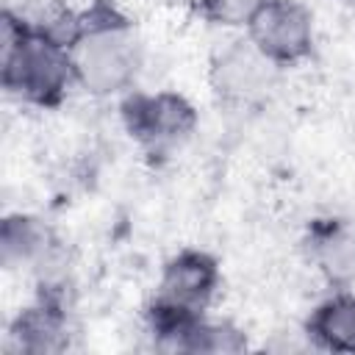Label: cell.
<instances>
[{
  "instance_id": "obj_7",
  "label": "cell",
  "mask_w": 355,
  "mask_h": 355,
  "mask_svg": "<svg viewBox=\"0 0 355 355\" xmlns=\"http://www.w3.org/2000/svg\"><path fill=\"white\" fill-rule=\"evenodd\" d=\"M8 341L17 352L28 355H53L64 352L69 344V322L67 302L55 297H42L22 308L8 327Z\"/></svg>"
},
{
  "instance_id": "obj_2",
  "label": "cell",
  "mask_w": 355,
  "mask_h": 355,
  "mask_svg": "<svg viewBox=\"0 0 355 355\" xmlns=\"http://www.w3.org/2000/svg\"><path fill=\"white\" fill-rule=\"evenodd\" d=\"M75 83L94 97L133 89L141 69V42L130 22L116 14L80 19V33L69 47Z\"/></svg>"
},
{
  "instance_id": "obj_3",
  "label": "cell",
  "mask_w": 355,
  "mask_h": 355,
  "mask_svg": "<svg viewBox=\"0 0 355 355\" xmlns=\"http://www.w3.org/2000/svg\"><path fill=\"white\" fill-rule=\"evenodd\" d=\"M219 291V263L202 250H183L172 255L150 305V330L161 347L191 319L205 316Z\"/></svg>"
},
{
  "instance_id": "obj_6",
  "label": "cell",
  "mask_w": 355,
  "mask_h": 355,
  "mask_svg": "<svg viewBox=\"0 0 355 355\" xmlns=\"http://www.w3.org/2000/svg\"><path fill=\"white\" fill-rule=\"evenodd\" d=\"M277 69L266 55H261L250 39L233 42L225 50L216 53L211 61V89L214 94L227 105H250L266 97V92L275 86Z\"/></svg>"
},
{
  "instance_id": "obj_9",
  "label": "cell",
  "mask_w": 355,
  "mask_h": 355,
  "mask_svg": "<svg viewBox=\"0 0 355 355\" xmlns=\"http://www.w3.org/2000/svg\"><path fill=\"white\" fill-rule=\"evenodd\" d=\"M305 330L316 347L355 355V294H336L316 305Z\"/></svg>"
},
{
  "instance_id": "obj_4",
  "label": "cell",
  "mask_w": 355,
  "mask_h": 355,
  "mask_svg": "<svg viewBox=\"0 0 355 355\" xmlns=\"http://www.w3.org/2000/svg\"><path fill=\"white\" fill-rule=\"evenodd\" d=\"M122 122L144 150L164 153L191 136L197 111L178 92H130L122 103Z\"/></svg>"
},
{
  "instance_id": "obj_12",
  "label": "cell",
  "mask_w": 355,
  "mask_h": 355,
  "mask_svg": "<svg viewBox=\"0 0 355 355\" xmlns=\"http://www.w3.org/2000/svg\"><path fill=\"white\" fill-rule=\"evenodd\" d=\"M3 11L19 19L25 28L36 31H55L72 14L64 0H6Z\"/></svg>"
},
{
  "instance_id": "obj_5",
  "label": "cell",
  "mask_w": 355,
  "mask_h": 355,
  "mask_svg": "<svg viewBox=\"0 0 355 355\" xmlns=\"http://www.w3.org/2000/svg\"><path fill=\"white\" fill-rule=\"evenodd\" d=\"M247 39L275 67H294L313 50V11L302 0H263L247 22Z\"/></svg>"
},
{
  "instance_id": "obj_13",
  "label": "cell",
  "mask_w": 355,
  "mask_h": 355,
  "mask_svg": "<svg viewBox=\"0 0 355 355\" xmlns=\"http://www.w3.org/2000/svg\"><path fill=\"white\" fill-rule=\"evenodd\" d=\"M200 14L222 28H247L263 0H197Z\"/></svg>"
},
{
  "instance_id": "obj_8",
  "label": "cell",
  "mask_w": 355,
  "mask_h": 355,
  "mask_svg": "<svg viewBox=\"0 0 355 355\" xmlns=\"http://www.w3.org/2000/svg\"><path fill=\"white\" fill-rule=\"evenodd\" d=\"M58 247L53 230L33 214H8L0 225V261L6 269H36Z\"/></svg>"
},
{
  "instance_id": "obj_10",
  "label": "cell",
  "mask_w": 355,
  "mask_h": 355,
  "mask_svg": "<svg viewBox=\"0 0 355 355\" xmlns=\"http://www.w3.org/2000/svg\"><path fill=\"white\" fill-rule=\"evenodd\" d=\"M311 255L330 283H349L355 277V230L344 225H324L311 236Z\"/></svg>"
},
{
  "instance_id": "obj_11",
  "label": "cell",
  "mask_w": 355,
  "mask_h": 355,
  "mask_svg": "<svg viewBox=\"0 0 355 355\" xmlns=\"http://www.w3.org/2000/svg\"><path fill=\"white\" fill-rule=\"evenodd\" d=\"M164 347L178 352H241L247 347V338L230 322L197 316L189 324H183Z\"/></svg>"
},
{
  "instance_id": "obj_1",
  "label": "cell",
  "mask_w": 355,
  "mask_h": 355,
  "mask_svg": "<svg viewBox=\"0 0 355 355\" xmlns=\"http://www.w3.org/2000/svg\"><path fill=\"white\" fill-rule=\"evenodd\" d=\"M0 80L3 89L31 105H58L75 83L69 47L47 31L25 28L0 14Z\"/></svg>"
}]
</instances>
